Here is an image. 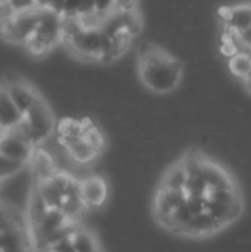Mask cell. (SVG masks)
<instances>
[{
	"instance_id": "9c48e42d",
	"label": "cell",
	"mask_w": 251,
	"mask_h": 252,
	"mask_svg": "<svg viewBox=\"0 0 251 252\" xmlns=\"http://www.w3.org/2000/svg\"><path fill=\"white\" fill-rule=\"evenodd\" d=\"M1 81L6 86L10 99L22 114H25L30 109V106L36 102V99L40 96L34 86L22 80L19 75H4Z\"/></svg>"
},
{
	"instance_id": "3957f363",
	"label": "cell",
	"mask_w": 251,
	"mask_h": 252,
	"mask_svg": "<svg viewBox=\"0 0 251 252\" xmlns=\"http://www.w3.org/2000/svg\"><path fill=\"white\" fill-rule=\"evenodd\" d=\"M44 252H107V250L98 233L81 220L68 226Z\"/></svg>"
},
{
	"instance_id": "277c9868",
	"label": "cell",
	"mask_w": 251,
	"mask_h": 252,
	"mask_svg": "<svg viewBox=\"0 0 251 252\" xmlns=\"http://www.w3.org/2000/svg\"><path fill=\"white\" fill-rule=\"evenodd\" d=\"M61 40H62L61 13L43 7L38 25L34 34L25 41L24 46L33 56L40 58L47 55Z\"/></svg>"
},
{
	"instance_id": "44dd1931",
	"label": "cell",
	"mask_w": 251,
	"mask_h": 252,
	"mask_svg": "<svg viewBox=\"0 0 251 252\" xmlns=\"http://www.w3.org/2000/svg\"><path fill=\"white\" fill-rule=\"evenodd\" d=\"M37 4H38L40 7L50 9V10H56V12L61 13L64 0H37Z\"/></svg>"
},
{
	"instance_id": "5bb4252c",
	"label": "cell",
	"mask_w": 251,
	"mask_h": 252,
	"mask_svg": "<svg viewBox=\"0 0 251 252\" xmlns=\"http://www.w3.org/2000/svg\"><path fill=\"white\" fill-rule=\"evenodd\" d=\"M22 118H24V114L16 108V105L13 103V100L10 99L6 90V86L0 80V126L10 130Z\"/></svg>"
},
{
	"instance_id": "6da1fadb",
	"label": "cell",
	"mask_w": 251,
	"mask_h": 252,
	"mask_svg": "<svg viewBox=\"0 0 251 252\" xmlns=\"http://www.w3.org/2000/svg\"><path fill=\"white\" fill-rule=\"evenodd\" d=\"M246 196L235 174L200 149H188L158 179L151 196V217L166 233L204 241L237 224Z\"/></svg>"
},
{
	"instance_id": "5b68a950",
	"label": "cell",
	"mask_w": 251,
	"mask_h": 252,
	"mask_svg": "<svg viewBox=\"0 0 251 252\" xmlns=\"http://www.w3.org/2000/svg\"><path fill=\"white\" fill-rule=\"evenodd\" d=\"M41 10L43 7L36 4L31 9L16 12L12 19L0 24L1 38L12 44H25L38 25Z\"/></svg>"
},
{
	"instance_id": "8992f818",
	"label": "cell",
	"mask_w": 251,
	"mask_h": 252,
	"mask_svg": "<svg viewBox=\"0 0 251 252\" xmlns=\"http://www.w3.org/2000/svg\"><path fill=\"white\" fill-rule=\"evenodd\" d=\"M68 47L80 58L102 61L108 44V35L102 30H81L75 37L67 41Z\"/></svg>"
},
{
	"instance_id": "8fae6325",
	"label": "cell",
	"mask_w": 251,
	"mask_h": 252,
	"mask_svg": "<svg viewBox=\"0 0 251 252\" xmlns=\"http://www.w3.org/2000/svg\"><path fill=\"white\" fill-rule=\"evenodd\" d=\"M219 15L226 25V30L235 35H241L243 32L251 28V4L240 3L234 6L220 7Z\"/></svg>"
},
{
	"instance_id": "9a60e30c",
	"label": "cell",
	"mask_w": 251,
	"mask_h": 252,
	"mask_svg": "<svg viewBox=\"0 0 251 252\" xmlns=\"http://www.w3.org/2000/svg\"><path fill=\"white\" fill-rule=\"evenodd\" d=\"M228 68L232 75L244 81L251 72V52L238 50L234 55H231L228 59Z\"/></svg>"
},
{
	"instance_id": "2e32d148",
	"label": "cell",
	"mask_w": 251,
	"mask_h": 252,
	"mask_svg": "<svg viewBox=\"0 0 251 252\" xmlns=\"http://www.w3.org/2000/svg\"><path fill=\"white\" fill-rule=\"evenodd\" d=\"M83 137L99 152V154H104L105 149H107V137L104 134V131L90 120V118H86V127H84V133H83Z\"/></svg>"
},
{
	"instance_id": "d6986e66",
	"label": "cell",
	"mask_w": 251,
	"mask_h": 252,
	"mask_svg": "<svg viewBox=\"0 0 251 252\" xmlns=\"http://www.w3.org/2000/svg\"><path fill=\"white\" fill-rule=\"evenodd\" d=\"M15 13H16V10L12 7L9 0H0V24L12 19Z\"/></svg>"
},
{
	"instance_id": "52a82bcc",
	"label": "cell",
	"mask_w": 251,
	"mask_h": 252,
	"mask_svg": "<svg viewBox=\"0 0 251 252\" xmlns=\"http://www.w3.org/2000/svg\"><path fill=\"white\" fill-rule=\"evenodd\" d=\"M24 120L36 133L40 146L44 145V142H47L56 130L55 115L41 96H38L36 102L30 106V109L24 114Z\"/></svg>"
},
{
	"instance_id": "603a6c76",
	"label": "cell",
	"mask_w": 251,
	"mask_h": 252,
	"mask_svg": "<svg viewBox=\"0 0 251 252\" xmlns=\"http://www.w3.org/2000/svg\"><path fill=\"white\" fill-rule=\"evenodd\" d=\"M244 84H246V89L249 90V93L251 94V72H250V75L244 80Z\"/></svg>"
},
{
	"instance_id": "d4e9b609",
	"label": "cell",
	"mask_w": 251,
	"mask_h": 252,
	"mask_svg": "<svg viewBox=\"0 0 251 252\" xmlns=\"http://www.w3.org/2000/svg\"><path fill=\"white\" fill-rule=\"evenodd\" d=\"M1 185H3V179H0V190H1Z\"/></svg>"
},
{
	"instance_id": "7a4b0ae2",
	"label": "cell",
	"mask_w": 251,
	"mask_h": 252,
	"mask_svg": "<svg viewBox=\"0 0 251 252\" xmlns=\"http://www.w3.org/2000/svg\"><path fill=\"white\" fill-rule=\"evenodd\" d=\"M183 65L167 50L148 46L139 55V77L143 86L155 94H167L178 89Z\"/></svg>"
},
{
	"instance_id": "cb8c5ba5",
	"label": "cell",
	"mask_w": 251,
	"mask_h": 252,
	"mask_svg": "<svg viewBox=\"0 0 251 252\" xmlns=\"http://www.w3.org/2000/svg\"><path fill=\"white\" fill-rule=\"evenodd\" d=\"M7 131H9L7 128H4L3 126H0V140H1V139H3V137L7 134Z\"/></svg>"
},
{
	"instance_id": "7402d4cb",
	"label": "cell",
	"mask_w": 251,
	"mask_h": 252,
	"mask_svg": "<svg viewBox=\"0 0 251 252\" xmlns=\"http://www.w3.org/2000/svg\"><path fill=\"white\" fill-rule=\"evenodd\" d=\"M95 4H96V10L104 13H108L115 9V0H95Z\"/></svg>"
},
{
	"instance_id": "e0dca14e",
	"label": "cell",
	"mask_w": 251,
	"mask_h": 252,
	"mask_svg": "<svg viewBox=\"0 0 251 252\" xmlns=\"http://www.w3.org/2000/svg\"><path fill=\"white\" fill-rule=\"evenodd\" d=\"M123 15H124V27H126V31L135 37L136 34L141 32L142 30V16L141 13L138 12V9H130V10H123Z\"/></svg>"
},
{
	"instance_id": "30bf717a",
	"label": "cell",
	"mask_w": 251,
	"mask_h": 252,
	"mask_svg": "<svg viewBox=\"0 0 251 252\" xmlns=\"http://www.w3.org/2000/svg\"><path fill=\"white\" fill-rule=\"evenodd\" d=\"M58 146L62 149L65 158L78 167H90L102 155L83 136L68 140V142H64V143H58Z\"/></svg>"
},
{
	"instance_id": "ac0fdd59",
	"label": "cell",
	"mask_w": 251,
	"mask_h": 252,
	"mask_svg": "<svg viewBox=\"0 0 251 252\" xmlns=\"http://www.w3.org/2000/svg\"><path fill=\"white\" fill-rule=\"evenodd\" d=\"M27 164H22V162H16L4 155L0 154V179H7L10 177L12 174L18 173L19 170H22Z\"/></svg>"
},
{
	"instance_id": "ba28073f",
	"label": "cell",
	"mask_w": 251,
	"mask_h": 252,
	"mask_svg": "<svg viewBox=\"0 0 251 252\" xmlns=\"http://www.w3.org/2000/svg\"><path fill=\"white\" fill-rule=\"evenodd\" d=\"M80 195L83 204L89 211L105 207L109 198V185L101 174H90L80 179Z\"/></svg>"
},
{
	"instance_id": "ffe728a7",
	"label": "cell",
	"mask_w": 251,
	"mask_h": 252,
	"mask_svg": "<svg viewBox=\"0 0 251 252\" xmlns=\"http://www.w3.org/2000/svg\"><path fill=\"white\" fill-rule=\"evenodd\" d=\"M9 3L12 4V7L16 12H21V10H27V9L34 7L37 4V0H9Z\"/></svg>"
},
{
	"instance_id": "4fadbf2b",
	"label": "cell",
	"mask_w": 251,
	"mask_h": 252,
	"mask_svg": "<svg viewBox=\"0 0 251 252\" xmlns=\"http://www.w3.org/2000/svg\"><path fill=\"white\" fill-rule=\"evenodd\" d=\"M33 151H34V148L31 145H28L25 140L18 137L10 130L0 140V154L10 158V159H13V161H16V162L27 164L30 161V158H31Z\"/></svg>"
},
{
	"instance_id": "7c38bea8",
	"label": "cell",
	"mask_w": 251,
	"mask_h": 252,
	"mask_svg": "<svg viewBox=\"0 0 251 252\" xmlns=\"http://www.w3.org/2000/svg\"><path fill=\"white\" fill-rule=\"evenodd\" d=\"M27 165H28L33 177H34L36 183L49 179L59 168L53 154H50V151H47L43 145L34 148L31 158L27 162Z\"/></svg>"
}]
</instances>
